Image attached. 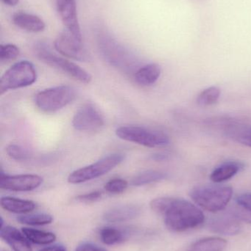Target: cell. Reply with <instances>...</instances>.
Here are the masks:
<instances>
[{
  "mask_svg": "<svg viewBox=\"0 0 251 251\" xmlns=\"http://www.w3.org/2000/svg\"><path fill=\"white\" fill-rule=\"evenodd\" d=\"M12 21L18 27L33 33L43 32L46 28L45 22L41 18L25 12L14 13L12 16Z\"/></svg>",
  "mask_w": 251,
  "mask_h": 251,
  "instance_id": "obj_15",
  "label": "cell"
},
{
  "mask_svg": "<svg viewBox=\"0 0 251 251\" xmlns=\"http://www.w3.org/2000/svg\"><path fill=\"white\" fill-rule=\"evenodd\" d=\"M43 178L34 174L8 176L1 171L0 188L13 192H29L39 187Z\"/></svg>",
  "mask_w": 251,
  "mask_h": 251,
  "instance_id": "obj_10",
  "label": "cell"
},
{
  "mask_svg": "<svg viewBox=\"0 0 251 251\" xmlns=\"http://www.w3.org/2000/svg\"><path fill=\"white\" fill-rule=\"evenodd\" d=\"M37 79L35 66L28 60H22L9 68L0 79V95L10 90L30 86Z\"/></svg>",
  "mask_w": 251,
  "mask_h": 251,
  "instance_id": "obj_5",
  "label": "cell"
},
{
  "mask_svg": "<svg viewBox=\"0 0 251 251\" xmlns=\"http://www.w3.org/2000/svg\"><path fill=\"white\" fill-rule=\"evenodd\" d=\"M128 183L123 178H116L111 179L105 184V190L111 194H121L128 188Z\"/></svg>",
  "mask_w": 251,
  "mask_h": 251,
  "instance_id": "obj_27",
  "label": "cell"
},
{
  "mask_svg": "<svg viewBox=\"0 0 251 251\" xmlns=\"http://www.w3.org/2000/svg\"><path fill=\"white\" fill-rule=\"evenodd\" d=\"M6 153L10 159L18 162H25L31 158V153L29 151L20 145L10 144L6 148Z\"/></svg>",
  "mask_w": 251,
  "mask_h": 251,
  "instance_id": "obj_25",
  "label": "cell"
},
{
  "mask_svg": "<svg viewBox=\"0 0 251 251\" xmlns=\"http://www.w3.org/2000/svg\"><path fill=\"white\" fill-rule=\"evenodd\" d=\"M227 245L226 240L221 237H207L195 242L187 251H224Z\"/></svg>",
  "mask_w": 251,
  "mask_h": 251,
  "instance_id": "obj_19",
  "label": "cell"
},
{
  "mask_svg": "<svg viewBox=\"0 0 251 251\" xmlns=\"http://www.w3.org/2000/svg\"><path fill=\"white\" fill-rule=\"evenodd\" d=\"M56 7L66 30L83 41L81 26L77 12L76 0H56Z\"/></svg>",
  "mask_w": 251,
  "mask_h": 251,
  "instance_id": "obj_11",
  "label": "cell"
},
{
  "mask_svg": "<svg viewBox=\"0 0 251 251\" xmlns=\"http://www.w3.org/2000/svg\"><path fill=\"white\" fill-rule=\"evenodd\" d=\"M240 220L234 215H223L212 218L208 227L211 231L223 235H235L242 228Z\"/></svg>",
  "mask_w": 251,
  "mask_h": 251,
  "instance_id": "obj_12",
  "label": "cell"
},
{
  "mask_svg": "<svg viewBox=\"0 0 251 251\" xmlns=\"http://www.w3.org/2000/svg\"><path fill=\"white\" fill-rule=\"evenodd\" d=\"M125 159L122 153H112L104 156L91 165L80 168L71 173L68 177L70 184H81L106 175L116 166L120 165Z\"/></svg>",
  "mask_w": 251,
  "mask_h": 251,
  "instance_id": "obj_7",
  "label": "cell"
},
{
  "mask_svg": "<svg viewBox=\"0 0 251 251\" xmlns=\"http://www.w3.org/2000/svg\"><path fill=\"white\" fill-rule=\"evenodd\" d=\"M52 215L46 213L32 214L18 217L17 221L20 224L28 226H45L53 222Z\"/></svg>",
  "mask_w": 251,
  "mask_h": 251,
  "instance_id": "obj_24",
  "label": "cell"
},
{
  "mask_svg": "<svg viewBox=\"0 0 251 251\" xmlns=\"http://www.w3.org/2000/svg\"><path fill=\"white\" fill-rule=\"evenodd\" d=\"M77 91L73 87L63 85L47 88L35 95L36 107L44 113H56L76 99Z\"/></svg>",
  "mask_w": 251,
  "mask_h": 251,
  "instance_id": "obj_4",
  "label": "cell"
},
{
  "mask_svg": "<svg viewBox=\"0 0 251 251\" xmlns=\"http://www.w3.org/2000/svg\"><path fill=\"white\" fill-rule=\"evenodd\" d=\"M20 54L19 47L14 44H1L0 46V61L7 63L16 60Z\"/></svg>",
  "mask_w": 251,
  "mask_h": 251,
  "instance_id": "obj_26",
  "label": "cell"
},
{
  "mask_svg": "<svg viewBox=\"0 0 251 251\" xmlns=\"http://www.w3.org/2000/svg\"><path fill=\"white\" fill-rule=\"evenodd\" d=\"M167 174L162 171H146L139 173L133 178L131 184L135 187H141L166 179Z\"/></svg>",
  "mask_w": 251,
  "mask_h": 251,
  "instance_id": "obj_21",
  "label": "cell"
},
{
  "mask_svg": "<svg viewBox=\"0 0 251 251\" xmlns=\"http://www.w3.org/2000/svg\"><path fill=\"white\" fill-rule=\"evenodd\" d=\"M237 139L242 144L246 145V146L251 148V129L240 133V135L237 137Z\"/></svg>",
  "mask_w": 251,
  "mask_h": 251,
  "instance_id": "obj_31",
  "label": "cell"
},
{
  "mask_svg": "<svg viewBox=\"0 0 251 251\" xmlns=\"http://www.w3.org/2000/svg\"><path fill=\"white\" fill-rule=\"evenodd\" d=\"M141 209L137 205L125 204L115 206L106 211L103 219L109 223H122L131 221L139 215Z\"/></svg>",
  "mask_w": 251,
  "mask_h": 251,
  "instance_id": "obj_14",
  "label": "cell"
},
{
  "mask_svg": "<svg viewBox=\"0 0 251 251\" xmlns=\"http://www.w3.org/2000/svg\"><path fill=\"white\" fill-rule=\"evenodd\" d=\"M37 57L46 64L61 71L69 76L83 83L88 84L92 80V76L85 69L72 61L58 57L50 51L44 43L36 44L35 47Z\"/></svg>",
  "mask_w": 251,
  "mask_h": 251,
  "instance_id": "obj_6",
  "label": "cell"
},
{
  "mask_svg": "<svg viewBox=\"0 0 251 251\" xmlns=\"http://www.w3.org/2000/svg\"><path fill=\"white\" fill-rule=\"evenodd\" d=\"M190 196L200 207L217 212L226 207L232 198L233 189L228 186H198L190 191Z\"/></svg>",
  "mask_w": 251,
  "mask_h": 251,
  "instance_id": "obj_2",
  "label": "cell"
},
{
  "mask_svg": "<svg viewBox=\"0 0 251 251\" xmlns=\"http://www.w3.org/2000/svg\"><path fill=\"white\" fill-rule=\"evenodd\" d=\"M0 236L14 251H32L29 240L14 227L3 226L0 228Z\"/></svg>",
  "mask_w": 251,
  "mask_h": 251,
  "instance_id": "obj_13",
  "label": "cell"
},
{
  "mask_svg": "<svg viewBox=\"0 0 251 251\" xmlns=\"http://www.w3.org/2000/svg\"><path fill=\"white\" fill-rule=\"evenodd\" d=\"M243 168L244 165L241 162L235 161L224 162L212 171L210 175V179L216 184L224 182L237 175Z\"/></svg>",
  "mask_w": 251,
  "mask_h": 251,
  "instance_id": "obj_16",
  "label": "cell"
},
{
  "mask_svg": "<svg viewBox=\"0 0 251 251\" xmlns=\"http://www.w3.org/2000/svg\"><path fill=\"white\" fill-rule=\"evenodd\" d=\"M169 158V156L165 153H156L152 156V159L156 161H165Z\"/></svg>",
  "mask_w": 251,
  "mask_h": 251,
  "instance_id": "obj_33",
  "label": "cell"
},
{
  "mask_svg": "<svg viewBox=\"0 0 251 251\" xmlns=\"http://www.w3.org/2000/svg\"><path fill=\"white\" fill-rule=\"evenodd\" d=\"M1 1L6 5L10 6V7L17 5L19 2V0H1Z\"/></svg>",
  "mask_w": 251,
  "mask_h": 251,
  "instance_id": "obj_34",
  "label": "cell"
},
{
  "mask_svg": "<svg viewBox=\"0 0 251 251\" xmlns=\"http://www.w3.org/2000/svg\"><path fill=\"white\" fill-rule=\"evenodd\" d=\"M100 238L106 246H114L124 241L125 234L119 228L104 227L100 231Z\"/></svg>",
  "mask_w": 251,
  "mask_h": 251,
  "instance_id": "obj_22",
  "label": "cell"
},
{
  "mask_svg": "<svg viewBox=\"0 0 251 251\" xmlns=\"http://www.w3.org/2000/svg\"><path fill=\"white\" fill-rule=\"evenodd\" d=\"M75 251H107V250L105 249L104 248L97 246V245L85 243L80 245Z\"/></svg>",
  "mask_w": 251,
  "mask_h": 251,
  "instance_id": "obj_30",
  "label": "cell"
},
{
  "mask_svg": "<svg viewBox=\"0 0 251 251\" xmlns=\"http://www.w3.org/2000/svg\"><path fill=\"white\" fill-rule=\"evenodd\" d=\"M102 198V193L98 190L85 193V194L80 195L76 198L77 200L83 203H93L97 201Z\"/></svg>",
  "mask_w": 251,
  "mask_h": 251,
  "instance_id": "obj_28",
  "label": "cell"
},
{
  "mask_svg": "<svg viewBox=\"0 0 251 251\" xmlns=\"http://www.w3.org/2000/svg\"><path fill=\"white\" fill-rule=\"evenodd\" d=\"M116 134L121 140L148 148L165 147L170 143L163 131L140 126H122L116 128Z\"/></svg>",
  "mask_w": 251,
  "mask_h": 251,
  "instance_id": "obj_3",
  "label": "cell"
},
{
  "mask_svg": "<svg viewBox=\"0 0 251 251\" xmlns=\"http://www.w3.org/2000/svg\"><path fill=\"white\" fill-rule=\"evenodd\" d=\"M72 126L81 131H95L105 125L104 118L94 104L81 106L72 118Z\"/></svg>",
  "mask_w": 251,
  "mask_h": 251,
  "instance_id": "obj_9",
  "label": "cell"
},
{
  "mask_svg": "<svg viewBox=\"0 0 251 251\" xmlns=\"http://www.w3.org/2000/svg\"><path fill=\"white\" fill-rule=\"evenodd\" d=\"M236 201L239 206L251 212V193L240 195L236 199Z\"/></svg>",
  "mask_w": 251,
  "mask_h": 251,
  "instance_id": "obj_29",
  "label": "cell"
},
{
  "mask_svg": "<svg viewBox=\"0 0 251 251\" xmlns=\"http://www.w3.org/2000/svg\"><path fill=\"white\" fill-rule=\"evenodd\" d=\"M221 91L218 87L212 86L203 90L197 98V104L200 107H206L218 102L221 97Z\"/></svg>",
  "mask_w": 251,
  "mask_h": 251,
  "instance_id": "obj_23",
  "label": "cell"
},
{
  "mask_svg": "<svg viewBox=\"0 0 251 251\" xmlns=\"http://www.w3.org/2000/svg\"><path fill=\"white\" fill-rule=\"evenodd\" d=\"M22 233L31 243L35 245H49L56 240V234L31 228H22Z\"/></svg>",
  "mask_w": 251,
  "mask_h": 251,
  "instance_id": "obj_20",
  "label": "cell"
},
{
  "mask_svg": "<svg viewBox=\"0 0 251 251\" xmlns=\"http://www.w3.org/2000/svg\"><path fill=\"white\" fill-rule=\"evenodd\" d=\"M38 251H66V248L62 245H54V246L44 248Z\"/></svg>",
  "mask_w": 251,
  "mask_h": 251,
  "instance_id": "obj_32",
  "label": "cell"
},
{
  "mask_svg": "<svg viewBox=\"0 0 251 251\" xmlns=\"http://www.w3.org/2000/svg\"><path fill=\"white\" fill-rule=\"evenodd\" d=\"M153 212L163 217L167 228L173 232H184L203 224L202 211L188 201L172 197H161L150 202Z\"/></svg>",
  "mask_w": 251,
  "mask_h": 251,
  "instance_id": "obj_1",
  "label": "cell"
},
{
  "mask_svg": "<svg viewBox=\"0 0 251 251\" xmlns=\"http://www.w3.org/2000/svg\"><path fill=\"white\" fill-rule=\"evenodd\" d=\"M54 47L61 55L80 62H88L91 60L83 41L75 38L68 30L59 34L54 42Z\"/></svg>",
  "mask_w": 251,
  "mask_h": 251,
  "instance_id": "obj_8",
  "label": "cell"
},
{
  "mask_svg": "<svg viewBox=\"0 0 251 251\" xmlns=\"http://www.w3.org/2000/svg\"><path fill=\"white\" fill-rule=\"evenodd\" d=\"M1 208L10 213L26 214L32 212L36 208L35 202L24 200L17 198L1 197L0 199Z\"/></svg>",
  "mask_w": 251,
  "mask_h": 251,
  "instance_id": "obj_17",
  "label": "cell"
},
{
  "mask_svg": "<svg viewBox=\"0 0 251 251\" xmlns=\"http://www.w3.org/2000/svg\"><path fill=\"white\" fill-rule=\"evenodd\" d=\"M162 73L161 67L156 63H150L137 69L134 73L136 82L141 86H150L157 82Z\"/></svg>",
  "mask_w": 251,
  "mask_h": 251,
  "instance_id": "obj_18",
  "label": "cell"
}]
</instances>
